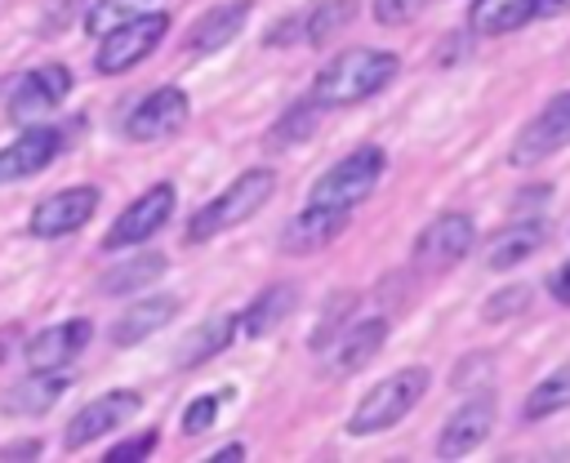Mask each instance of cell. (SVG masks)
I'll list each match as a JSON object with an SVG mask.
<instances>
[{
	"label": "cell",
	"mask_w": 570,
	"mask_h": 463,
	"mask_svg": "<svg viewBox=\"0 0 570 463\" xmlns=\"http://www.w3.org/2000/svg\"><path fill=\"white\" fill-rule=\"evenodd\" d=\"M298 307V285L294 280H281V285H267L249 307H245V316H240V329L249 334V338H263V334H272L289 312Z\"/></svg>",
	"instance_id": "44dd1931"
},
{
	"label": "cell",
	"mask_w": 570,
	"mask_h": 463,
	"mask_svg": "<svg viewBox=\"0 0 570 463\" xmlns=\"http://www.w3.org/2000/svg\"><path fill=\"white\" fill-rule=\"evenodd\" d=\"M174 200H178L174 183H156V187H147L142 196H134V200L116 214L111 232L102 236V249H111V254H116V249H125V245H142V240H151V236L169 223Z\"/></svg>",
	"instance_id": "8992f818"
},
{
	"label": "cell",
	"mask_w": 570,
	"mask_h": 463,
	"mask_svg": "<svg viewBox=\"0 0 570 463\" xmlns=\"http://www.w3.org/2000/svg\"><path fill=\"white\" fill-rule=\"evenodd\" d=\"M151 445H156V436H151V432H142V436H134V441H125V445L107 450V463H134V459H147V454H151Z\"/></svg>",
	"instance_id": "836d02e7"
},
{
	"label": "cell",
	"mask_w": 570,
	"mask_h": 463,
	"mask_svg": "<svg viewBox=\"0 0 570 463\" xmlns=\"http://www.w3.org/2000/svg\"><path fill=\"white\" fill-rule=\"evenodd\" d=\"M240 459H245V450H240V445H227V450L209 454V463H240Z\"/></svg>",
	"instance_id": "74e56055"
},
{
	"label": "cell",
	"mask_w": 570,
	"mask_h": 463,
	"mask_svg": "<svg viewBox=\"0 0 570 463\" xmlns=\"http://www.w3.org/2000/svg\"><path fill=\"white\" fill-rule=\"evenodd\" d=\"M169 263H165V254H138V258H129V263H120V267H111L102 280H98V289L102 294H134V289H142V285H151V280H160V272H165Z\"/></svg>",
	"instance_id": "484cf974"
},
{
	"label": "cell",
	"mask_w": 570,
	"mask_h": 463,
	"mask_svg": "<svg viewBox=\"0 0 570 463\" xmlns=\"http://www.w3.org/2000/svg\"><path fill=\"white\" fill-rule=\"evenodd\" d=\"M352 13H356V0H321V4L307 9V13L281 18V22L263 36V45H272V49H285V45H325L343 22H352Z\"/></svg>",
	"instance_id": "30bf717a"
},
{
	"label": "cell",
	"mask_w": 570,
	"mask_h": 463,
	"mask_svg": "<svg viewBox=\"0 0 570 463\" xmlns=\"http://www.w3.org/2000/svg\"><path fill=\"white\" fill-rule=\"evenodd\" d=\"M383 338H387V321H383V316L361 321V325H352L347 334H334V338L321 347V352H330V356H325V370H330V374H338V378L361 374V370L379 356Z\"/></svg>",
	"instance_id": "2e32d148"
},
{
	"label": "cell",
	"mask_w": 570,
	"mask_h": 463,
	"mask_svg": "<svg viewBox=\"0 0 570 463\" xmlns=\"http://www.w3.org/2000/svg\"><path fill=\"white\" fill-rule=\"evenodd\" d=\"M566 9H570V0H534V18H557Z\"/></svg>",
	"instance_id": "8d00e7d4"
},
{
	"label": "cell",
	"mask_w": 570,
	"mask_h": 463,
	"mask_svg": "<svg viewBox=\"0 0 570 463\" xmlns=\"http://www.w3.org/2000/svg\"><path fill=\"white\" fill-rule=\"evenodd\" d=\"M165 31H169V13H165V9H147V13L129 18V22H120L116 31L102 36L94 67H98L102 76H120V71L138 67V62L165 40Z\"/></svg>",
	"instance_id": "5b68a950"
},
{
	"label": "cell",
	"mask_w": 570,
	"mask_h": 463,
	"mask_svg": "<svg viewBox=\"0 0 570 463\" xmlns=\"http://www.w3.org/2000/svg\"><path fill=\"white\" fill-rule=\"evenodd\" d=\"M396 53L387 49H347V53H334L316 80H312V102L316 107H352V102H365L374 98L379 89L392 85L396 76Z\"/></svg>",
	"instance_id": "6da1fadb"
},
{
	"label": "cell",
	"mask_w": 570,
	"mask_h": 463,
	"mask_svg": "<svg viewBox=\"0 0 570 463\" xmlns=\"http://www.w3.org/2000/svg\"><path fill=\"white\" fill-rule=\"evenodd\" d=\"M272 191H276V174H272L267 165L245 169L240 178H232L214 200H205V205L191 214V223H187V240L196 245V240H214L218 232L240 227L245 218H254V214L267 205Z\"/></svg>",
	"instance_id": "7a4b0ae2"
},
{
	"label": "cell",
	"mask_w": 570,
	"mask_h": 463,
	"mask_svg": "<svg viewBox=\"0 0 570 463\" xmlns=\"http://www.w3.org/2000/svg\"><path fill=\"white\" fill-rule=\"evenodd\" d=\"M472 240H476V227H472L468 214H441V218H432V223L419 232V240H414V263L428 267V272H445V267L463 263V254L472 249Z\"/></svg>",
	"instance_id": "9c48e42d"
},
{
	"label": "cell",
	"mask_w": 570,
	"mask_h": 463,
	"mask_svg": "<svg viewBox=\"0 0 570 463\" xmlns=\"http://www.w3.org/2000/svg\"><path fill=\"white\" fill-rule=\"evenodd\" d=\"M543 240H548V227H543L539 218H534V223H517V227L499 232V240L490 245V267H494V272H508V267L525 263Z\"/></svg>",
	"instance_id": "603a6c76"
},
{
	"label": "cell",
	"mask_w": 570,
	"mask_h": 463,
	"mask_svg": "<svg viewBox=\"0 0 570 463\" xmlns=\"http://www.w3.org/2000/svg\"><path fill=\"white\" fill-rule=\"evenodd\" d=\"M548 294H552L557 303H566V307H570V263H561V267L548 276Z\"/></svg>",
	"instance_id": "e575fe53"
},
{
	"label": "cell",
	"mask_w": 570,
	"mask_h": 463,
	"mask_svg": "<svg viewBox=\"0 0 570 463\" xmlns=\"http://www.w3.org/2000/svg\"><path fill=\"white\" fill-rule=\"evenodd\" d=\"M236 329H240V316H209L187 343H183V352H178V365H205L209 356H218L223 347H232V338H236Z\"/></svg>",
	"instance_id": "cb8c5ba5"
},
{
	"label": "cell",
	"mask_w": 570,
	"mask_h": 463,
	"mask_svg": "<svg viewBox=\"0 0 570 463\" xmlns=\"http://www.w3.org/2000/svg\"><path fill=\"white\" fill-rule=\"evenodd\" d=\"M428 378H432V374H428L423 365H410V370H396V374L379 378V383L356 401V410H352V418H347V432H352V436H374V432L396 427V423L423 401Z\"/></svg>",
	"instance_id": "3957f363"
},
{
	"label": "cell",
	"mask_w": 570,
	"mask_h": 463,
	"mask_svg": "<svg viewBox=\"0 0 570 463\" xmlns=\"http://www.w3.org/2000/svg\"><path fill=\"white\" fill-rule=\"evenodd\" d=\"M58 151H62L58 125H27L9 147H0V183H18V178L40 174Z\"/></svg>",
	"instance_id": "5bb4252c"
},
{
	"label": "cell",
	"mask_w": 570,
	"mask_h": 463,
	"mask_svg": "<svg viewBox=\"0 0 570 463\" xmlns=\"http://www.w3.org/2000/svg\"><path fill=\"white\" fill-rule=\"evenodd\" d=\"M245 18H249V0H223V4L205 9L196 18V27L187 31V53H218V49H227L245 31Z\"/></svg>",
	"instance_id": "d6986e66"
},
{
	"label": "cell",
	"mask_w": 570,
	"mask_h": 463,
	"mask_svg": "<svg viewBox=\"0 0 570 463\" xmlns=\"http://www.w3.org/2000/svg\"><path fill=\"white\" fill-rule=\"evenodd\" d=\"M174 316H178V298H174V294L138 298V303H129V307L111 321V343H116V347H134V343L151 338L160 325H169Z\"/></svg>",
	"instance_id": "ffe728a7"
},
{
	"label": "cell",
	"mask_w": 570,
	"mask_h": 463,
	"mask_svg": "<svg viewBox=\"0 0 570 463\" xmlns=\"http://www.w3.org/2000/svg\"><path fill=\"white\" fill-rule=\"evenodd\" d=\"M494 418H499L494 396H472V401H463V405L445 418L436 454H441V459H463V454H472V450L494 432Z\"/></svg>",
	"instance_id": "9a60e30c"
},
{
	"label": "cell",
	"mask_w": 570,
	"mask_h": 463,
	"mask_svg": "<svg viewBox=\"0 0 570 463\" xmlns=\"http://www.w3.org/2000/svg\"><path fill=\"white\" fill-rule=\"evenodd\" d=\"M530 303V289L525 285H512V289H499L494 298H490V307L481 312L485 321H503V316H512V312H521Z\"/></svg>",
	"instance_id": "d6a6232c"
},
{
	"label": "cell",
	"mask_w": 570,
	"mask_h": 463,
	"mask_svg": "<svg viewBox=\"0 0 570 463\" xmlns=\"http://www.w3.org/2000/svg\"><path fill=\"white\" fill-rule=\"evenodd\" d=\"M67 93H71V71H67L62 62H45V67H31V71L13 85L4 111H9V120H36V116L53 111Z\"/></svg>",
	"instance_id": "4fadbf2b"
},
{
	"label": "cell",
	"mask_w": 570,
	"mask_h": 463,
	"mask_svg": "<svg viewBox=\"0 0 570 463\" xmlns=\"http://www.w3.org/2000/svg\"><path fill=\"white\" fill-rule=\"evenodd\" d=\"M352 307H356V294H334V298L325 303V316H321L316 329H312V347H316V352L334 338V325H343V321L352 316Z\"/></svg>",
	"instance_id": "f1b7e54d"
},
{
	"label": "cell",
	"mask_w": 570,
	"mask_h": 463,
	"mask_svg": "<svg viewBox=\"0 0 570 463\" xmlns=\"http://www.w3.org/2000/svg\"><path fill=\"white\" fill-rule=\"evenodd\" d=\"M566 142H570V89H566V93H552V98L539 107V116H530V120L521 125V134L512 138L508 160H512V165H539V160H548L552 151H561Z\"/></svg>",
	"instance_id": "52a82bcc"
},
{
	"label": "cell",
	"mask_w": 570,
	"mask_h": 463,
	"mask_svg": "<svg viewBox=\"0 0 570 463\" xmlns=\"http://www.w3.org/2000/svg\"><path fill=\"white\" fill-rule=\"evenodd\" d=\"M36 454H40V441H18L0 450V459H36Z\"/></svg>",
	"instance_id": "d590c367"
},
{
	"label": "cell",
	"mask_w": 570,
	"mask_h": 463,
	"mask_svg": "<svg viewBox=\"0 0 570 463\" xmlns=\"http://www.w3.org/2000/svg\"><path fill=\"white\" fill-rule=\"evenodd\" d=\"M138 410H142V396H138V392H102V396H94L85 410H76V418H71L67 432H62V445H67V450H85L89 441L116 432V427H120L125 418H134Z\"/></svg>",
	"instance_id": "7c38bea8"
},
{
	"label": "cell",
	"mask_w": 570,
	"mask_h": 463,
	"mask_svg": "<svg viewBox=\"0 0 570 463\" xmlns=\"http://www.w3.org/2000/svg\"><path fill=\"white\" fill-rule=\"evenodd\" d=\"M428 4H432V0H374V18H379L383 27H401V22L419 18Z\"/></svg>",
	"instance_id": "1f68e13d"
},
{
	"label": "cell",
	"mask_w": 570,
	"mask_h": 463,
	"mask_svg": "<svg viewBox=\"0 0 570 463\" xmlns=\"http://www.w3.org/2000/svg\"><path fill=\"white\" fill-rule=\"evenodd\" d=\"M156 0H98V4H89V13H85V31L89 36H107V31H116L120 22H129V18H138V13H147Z\"/></svg>",
	"instance_id": "83f0119b"
},
{
	"label": "cell",
	"mask_w": 570,
	"mask_h": 463,
	"mask_svg": "<svg viewBox=\"0 0 570 463\" xmlns=\"http://www.w3.org/2000/svg\"><path fill=\"white\" fill-rule=\"evenodd\" d=\"M214 418H218V396H196V401L183 410V432H187V436H200V432L214 427Z\"/></svg>",
	"instance_id": "4dcf8cb0"
},
{
	"label": "cell",
	"mask_w": 570,
	"mask_h": 463,
	"mask_svg": "<svg viewBox=\"0 0 570 463\" xmlns=\"http://www.w3.org/2000/svg\"><path fill=\"white\" fill-rule=\"evenodd\" d=\"M525 22H534V0H476L472 4V27L481 36H508Z\"/></svg>",
	"instance_id": "d4e9b609"
},
{
	"label": "cell",
	"mask_w": 570,
	"mask_h": 463,
	"mask_svg": "<svg viewBox=\"0 0 570 463\" xmlns=\"http://www.w3.org/2000/svg\"><path fill=\"white\" fill-rule=\"evenodd\" d=\"M98 209V187H67V191H53L45 196L31 218H27V232L40 236V240H58V236H71L80 232Z\"/></svg>",
	"instance_id": "ba28073f"
},
{
	"label": "cell",
	"mask_w": 570,
	"mask_h": 463,
	"mask_svg": "<svg viewBox=\"0 0 570 463\" xmlns=\"http://www.w3.org/2000/svg\"><path fill=\"white\" fill-rule=\"evenodd\" d=\"M312 125H316V102L307 98V102H298V107H294V111L272 129V142H289V138H298V134L307 138V134H312Z\"/></svg>",
	"instance_id": "f546056e"
},
{
	"label": "cell",
	"mask_w": 570,
	"mask_h": 463,
	"mask_svg": "<svg viewBox=\"0 0 570 463\" xmlns=\"http://www.w3.org/2000/svg\"><path fill=\"white\" fill-rule=\"evenodd\" d=\"M62 387H67L62 370H31L27 378H18V387L4 392V410L9 414H45V410H53Z\"/></svg>",
	"instance_id": "7402d4cb"
},
{
	"label": "cell",
	"mask_w": 570,
	"mask_h": 463,
	"mask_svg": "<svg viewBox=\"0 0 570 463\" xmlns=\"http://www.w3.org/2000/svg\"><path fill=\"white\" fill-rule=\"evenodd\" d=\"M387 169V156L379 147H361L352 156H343L338 165H330L316 183H312V200L307 205H330V209H356L365 196H374L379 178Z\"/></svg>",
	"instance_id": "277c9868"
},
{
	"label": "cell",
	"mask_w": 570,
	"mask_h": 463,
	"mask_svg": "<svg viewBox=\"0 0 570 463\" xmlns=\"http://www.w3.org/2000/svg\"><path fill=\"white\" fill-rule=\"evenodd\" d=\"M347 227V209H330V205H307L303 214H294L281 232V249L285 254H316L330 240H338V232Z\"/></svg>",
	"instance_id": "e0dca14e"
},
{
	"label": "cell",
	"mask_w": 570,
	"mask_h": 463,
	"mask_svg": "<svg viewBox=\"0 0 570 463\" xmlns=\"http://www.w3.org/2000/svg\"><path fill=\"white\" fill-rule=\"evenodd\" d=\"M187 111H191V102H187V93L178 89V85H160V89H151L134 111H129V120H125V134L134 138V142H156V138H169V134H178L183 125H187Z\"/></svg>",
	"instance_id": "8fae6325"
},
{
	"label": "cell",
	"mask_w": 570,
	"mask_h": 463,
	"mask_svg": "<svg viewBox=\"0 0 570 463\" xmlns=\"http://www.w3.org/2000/svg\"><path fill=\"white\" fill-rule=\"evenodd\" d=\"M89 321H62V325H49V329H40L31 343H27V370H67L80 352H85V343H89Z\"/></svg>",
	"instance_id": "ac0fdd59"
},
{
	"label": "cell",
	"mask_w": 570,
	"mask_h": 463,
	"mask_svg": "<svg viewBox=\"0 0 570 463\" xmlns=\"http://www.w3.org/2000/svg\"><path fill=\"white\" fill-rule=\"evenodd\" d=\"M557 410H570V365H561V370H552L548 378H539V383L530 387L521 414H525L530 423H539V418H548V414H557Z\"/></svg>",
	"instance_id": "4316f807"
}]
</instances>
